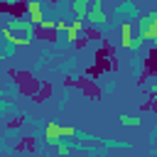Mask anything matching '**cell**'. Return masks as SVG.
<instances>
[{"label": "cell", "mask_w": 157, "mask_h": 157, "mask_svg": "<svg viewBox=\"0 0 157 157\" xmlns=\"http://www.w3.org/2000/svg\"><path fill=\"white\" fill-rule=\"evenodd\" d=\"M137 37L150 39V44H155V39H157V12L155 10L145 12L137 20Z\"/></svg>", "instance_id": "1"}, {"label": "cell", "mask_w": 157, "mask_h": 157, "mask_svg": "<svg viewBox=\"0 0 157 157\" xmlns=\"http://www.w3.org/2000/svg\"><path fill=\"white\" fill-rule=\"evenodd\" d=\"M83 20H88V22H91V25H96V27H103V25L108 22V15H105V2H103V0H91Z\"/></svg>", "instance_id": "2"}, {"label": "cell", "mask_w": 157, "mask_h": 157, "mask_svg": "<svg viewBox=\"0 0 157 157\" xmlns=\"http://www.w3.org/2000/svg\"><path fill=\"white\" fill-rule=\"evenodd\" d=\"M7 27L20 37H27V39H34V32H37V25H32L29 20H20V17H12L10 22H7Z\"/></svg>", "instance_id": "3"}, {"label": "cell", "mask_w": 157, "mask_h": 157, "mask_svg": "<svg viewBox=\"0 0 157 157\" xmlns=\"http://www.w3.org/2000/svg\"><path fill=\"white\" fill-rule=\"evenodd\" d=\"M25 7H27V20H29L32 25H39V22L44 20V12H42L39 0H27V2H25Z\"/></svg>", "instance_id": "4"}, {"label": "cell", "mask_w": 157, "mask_h": 157, "mask_svg": "<svg viewBox=\"0 0 157 157\" xmlns=\"http://www.w3.org/2000/svg\"><path fill=\"white\" fill-rule=\"evenodd\" d=\"M44 140H47V145H56L59 140H64V137H61V125L47 123V125H44Z\"/></svg>", "instance_id": "5"}, {"label": "cell", "mask_w": 157, "mask_h": 157, "mask_svg": "<svg viewBox=\"0 0 157 157\" xmlns=\"http://www.w3.org/2000/svg\"><path fill=\"white\" fill-rule=\"evenodd\" d=\"M81 32H83V20H74L71 25H66V32H64L66 34V42H71V44L78 42V34Z\"/></svg>", "instance_id": "6"}, {"label": "cell", "mask_w": 157, "mask_h": 157, "mask_svg": "<svg viewBox=\"0 0 157 157\" xmlns=\"http://www.w3.org/2000/svg\"><path fill=\"white\" fill-rule=\"evenodd\" d=\"M130 39H132V22H120V47L128 49L130 47Z\"/></svg>", "instance_id": "7"}, {"label": "cell", "mask_w": 157, "mask_h": 157, "mask_svg": "<svg viewBox=\"0 0 157 157\" xmlns=\"http://www.w3.org/2000/svg\"><path fill=\"white\" fill-rule=\"evenodd\" d=\"M88 2H91V0H71V12H74L76 20H83V17H86Z\"/></svg>", "instance_id": "8"}, {"label": "cell", "mask_w": 157, "mask_h": 157, "mask_svg": "<svg viewBox=\"0 0 157 157\" xmlns=\"http://www.w3.org/2000/svg\"><path fill=\"white\" fill-rule=\"evenodd\" d=\"M118 123H120L123 128H140V125H142V120H140V118H135V115H128V113L118 115Z\"/></svg>", "instance_id": "9"}, {"label": "cell", "mask_w": 157, "mask_h": 157, "mask_svg": "<svg viewBox=\"0 0 157 157\" xmlns=\"http://www.w3.org/2000/svg\"><path fill=\"white\" fill-rule=\"evenodd\" d=\"M54 147L59 150V155H61V157H66V155H71V150H74L71 145H66V142H61V140H59V142H56Z\"/></svg>", "instance_id": "10"}, {"label": "cell", "mask_w": 157, "mask_h": 157, "mask_svg": "<svg viewBox=\"0 0 157 157\" xmlns=\"http://www.w3.org/2000/svg\"><path fill=\"white\" fill-rule=\"evenodd\" d=\"M54 25H56V20H42L37 27H39V29H44V32H54Z\"/></svg>", "instance_id": "11"}, {"label": "cell", "mask_w": 157, "mask_h": 157, "mask_svg": "<svg viewBox=\"0 0 157 157\" xmlns=\"http://www.w3.org/2000/svg\"><path fill=\"white\" fill-rule=\"evenodd\" d=\"M78 132H76V128H71V125H61V137H76Z\"/></svg>", "instance_id": "12"}, {"label": "cell", "mask_w": 157, "mask_h": 157, "mask_svg": "<svg viewBox=\"0 0 157 157\" xmlns=\"http://www.w3.org/2000/svg\"><path fill=\"white\" fill-rule=\"evenodd\" d=\"M147 91H150V96H155V93H157V81H155V78H150V83H147Z\"/></svg>", "instance_id": "13"}, {"label": "cell", "mask_w": 157, "mask_h": 157, "mask_svg": "<svg viewBox=\"0 0 157 157\" xmlns=\"http://www.w3.org/2000/svg\"><path fill=\"white\" fill-rule=\"evenodd\" d=\"M0 2H5V5H15V2H22V0H0Z\"/></svg>", "instance_id": "14"}, {"label": "cell", "mask_w": 157, "mask_h": 157, "mask_svg": "<svg viewBox=\"0 0 157 157\" xmlns=\"http://www.w3.org/2000/svg\"><path fill=\"white\" fill-rule=\"evenodd\" d=\"M0 54H2V39H0Z\"/></svg>", "instance_id": "15"}]
</instances>
